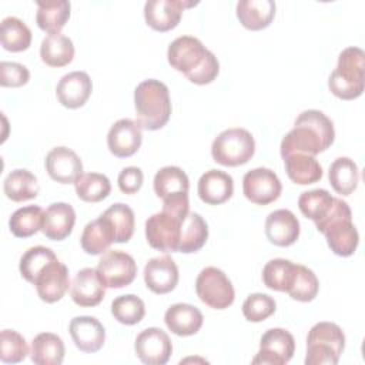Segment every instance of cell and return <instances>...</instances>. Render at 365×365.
<instances>
[{"instance_id":"obj_1","label":"cell","mask_w":365,"mask_h":365,"mask_svg":"<svg viewBox=\"0 0 365 365\" xmlns=\"http://www.w3.org/2000/svg\"><path fill=\"white\" fill-rule=\"evenodd\" d=\"M334 140L335 130L331 118L319 110H305L297 117L294 128L284 135L279 153L282 158L297 153L315 157L328 150Z\"/></svg>"},{"instance_id":"obj_2","label":"cell","mask_w":365,"mask_h":365,"mask_svg":"<svg viewBox=\"0 0 365 365\" xmlns=\"http://www.w3.org/2000/svg\"><path fill=\"white\" fill-rule=\"evenodd\" d=\"M167 60L174 70L198 86L212 83L220 73V63L214 53L192 36H181L171 41Z\"/></svg>"},{"instance_id":"obj_3","label":"cell","mask_w":365,"mask_h":365,"mask_svg":"<svg viewBox=\"0 0 365 365\" xmlns=\"http://www.w3.org/2000/svg\"><path fill=\"white\" fill-rule=\"evenodd\" d=\"M135 121L141 130L155 131L163 128L171 115L168 87L155 78L141 81L134 90Z\"/></svg>"},{"instance_id":"obj_4","label":"cell","mask_w":365,"mask_h":365,"mask_svg":"<svg viewBox=\"0 0 365 365\" xmlns=\"http://www.w3.org/2000/svg\"><path fill=\"white\" fill-rule=\"evenodd\" d=\"M315 227L325 235L328 247L335 255L351 257L356 251L359 234L352 222L351 208L344 200L335 197L329 214Z\"/></svg>"},{"instance_id":"obj_5","label":"cell","mask_w":365,"mask_h":365,"mask_svg":"<svg viewBox=\"0 0 365 365\" xmlns=\"http://www.w3.org/2000/svg\"><path fill=\"white\" fill-rule=\"evenodd\" d=\"M365 87V54L359 47H346L328 78L329 91L341 100H355Z\"/></svg>"},{"instance_id":"obj_6","label":"cell","mask_w":365,"mask_h":365,"mask_svg":"<svg viewBox=\"0 0 365 365\" xmlns=\"http://www.w3.org/2000/svg\"><path fill=\"white\" fill-rule=\"evenodd\" d=\"M345 348V334L328 321L315 324L307 336L305 365H335Z\"/></svg>"},{"instance_id":"obj_7","label":"cell","mask_w":365,"mask_h":365,"mask_svg":"<svg viewBox=\"0 0 365 365\" xmlns=\"http://www.w3.org/2000/svg\"><path fill=\"white\" fill-rule=\"evenodd\" d=\"M255 153V140L245 128H228L221 131L212 141L211 155L224 167L247 164Z\"/></svg>"},{"instance_id":"obj_8","label":"cell","mask_w":365,"mask_h":365,"mask_svg":"<svg viewBox=\"0 0 365 365\" xmlns=\"http://www.w3.org/2000/svg\"><path fill=\"white\" fill-rule=\"evenodd\" d=\"M187 214L163 208L160 212L148 217L145 221V238L150 247L163 252L178 251L181 227Z\"/></svg>"},{"instance_id":"obj_9","label":"cell","mask_w":365,"mask_h":365,"mask_svg":"<svg viewBox=\"0 0 365 365\" xmlns=\"http://www.w3.org/2000/svg\"><path fill=\"white\" fill-rule=\"evenodd\" d=\"M197 297L212 309H225L235 298L234 287L225 272L217 267H205L195 279Z\"/></svg>"},{"instance_id":"obj_10","label":"cell","mask_w":365,"mask_h":365,"mask_svg":"<svg viewBox=\"0 0 365 365\" xmlns=\"http://www.w3.org/2000/svg\"><path fill=\"white\" fill-rule=\"evenodd\" d=\"M97 271L107 288H123L130 285L137 275L134 258L118 250H107L97 265Z\"/></svg>"},{"instance_id":"obj_11","label":"cell","mask_w":365,"mask_h":365,"mask_svg":"<svg viewBox=\"0 0 365 365\" xmlns=\"http://www.w3.org/2000/svg\"><path fill=\"white\" fill-rule=\"evenodd\" d=\"M295 351V339L284 328H271L264 332L259 341V351L252 358V364L285 365Z\"/></svg>"},{"instance_id":"obj_12","label":"cell","mask_w":365,"mask_h":365,"mask_svg":"<svg viewBox=\"0 0 365 365\" xmlns=\"http://www.w3.org/2000/svg\"><path fill=\"white\" fill-rule=\"evenodd\" d=\"M282 185L278 175L265 167H258L245 173L242 178V192L245 198L257 205H268L278 200Z\"/></svg>"},{"instance_id":"obj_13","label":"cell","mask_w":365,"mask_h":365,"mask_svg":"<svg viewBox=\"0 0 365 365\" xmlns=\"http://www.w3.org/2000/svg\"><path fill=\"white\" fill-rule=\"evenodd\" d=\"M134 351L138 359L147 365H164L171 356L173 344L165 331L150 327L137 335Z\"/></svg>"},{"instance_id":"obj_14","label":"cell","mask_w":365,"mask_h":365,"mask_svg":"<svg viewBox=\"0 0 365 365\" xmlns=\"http://www.w3.org/2000/svg\"><path fill=\"white\" fill-rule=\"evenodd\" d=\"M195 4L185 0H148L144 4V19L153 30L170 31L178 26L182 11Z\"/></svg>"},{"instance_id":"obj_15","label":"cell","mask_w":365,"mask_h":365,"mask_svg":"<svg viewBox=\"0 0 365 365\" xmlns=\"http://www.w3.org/2000/svg\"><path fill=\"white\" fill-rule=\"evenodd\" d=\"M37 295L41 301L53 304L60 301L70 287L68 268L57 259L47 264L37 275L34 284Z\"/></svg>"},{"instance_id":"obj_16","label":"cell","mask_w":365,"mask_h":365,"mask_svg":"<svg viewBox=\"0 0 365 365\" xmlns=\"http://www.w3.org/2000/svg\"><path fill=\"white\" fill-rule=\"evenodd\" d=\"M47 174L60 184H74L83 175V163L80 157L67 147L51 148L44 160Z\"/></svg>"},{"instance_id":"obj_17","label":"cell","mask_w":365,"mask_h":365,"mask_svg":"<svg viewBox=\"0 0 365 365\" xmlns=\"http://www.w3.org/2000/svg\"><path fill=\"white\" fill-rule=\"evenodd\" d=\"M143 143L141 127L130 118L117 120L108 130L107 145L113 155L118 158L131 157L138 151Z\"/></svg>"},{"instance_id":"obj_18","label":"cell","mask_w":365,"mask_h":365,"mask_svg":"<svg viewBox=\"0 0 365 365\" xmlns=\"http://www.w3.org/2000/svg\"><path fill=\"white\" fill-rule=\"evenodd\" d=\"M144 282L147 288L158 295L171 292L178 284V267L170 255L148 259L144 267Z\"/></svg>"},{"instance_id":"obj_19","label":"cell","mask_w":365,"mask_h":365,"mask_svg":"<svg viewBox=\"0 0 365 365\" xmlns=\"http://www.w3.org/2000/svg\"><path fill=\"white\" fill-rule=\"evenodd\" d=\"M68 331L74 345L86 354L100 351L106 342V329L103 324L90 315L74 317L70 321Z\"/></svg>"},{"instance_id":"obj_20","label":"cell","mask_w":365,"mask_h":365,"mask_svg":"<svg viewBox=\"0 0 365 365\" xmlns=\"http://www.w3.org/2000/svg\"><path fill=\"white\" fill-rule=\"evenodd\" d=\"M93 83L86 71H71L60 78L56 87V96L61 106L74 110L83 107L90 98Z\"/></svg>"},{"instance_id":"obj_21","label":"cell","mask_w":365,"mask_h":365,"mask_svg":"<svg viewBox=\"0 0 365 365\" xmlns=\"http://www.w3.org/2000/svg\"><path fill=\"white\" fill-rule=\"evenodd\" d=\"M106 288L97 268H83L73 279L71 299L78 307H96L103 301Z\"/></svg>"},{"instance_id":"obj_22","label":"cell","mask_w":365,"mask_h":365,"mask_svg":"<svg viewBox=\"0 0 365 365\" xmlns=\"http://www.w3.org/2000/svg\"><path fill=\"white\" fill-rule=\"evenodd\" d=\"M265 235L277 247H289L299 237V221L289 210H275L265 220Z\"/></svg>"},{"instance_id":"obj_23","label":"cell","mask_w":365,"mask_h":365,"mask_svg":"<svg viewBox=\"0 0 365 365\" xmlns=\"http://www.w3.org/2000/svg\"><path fill=\"white\" fill-rule=\"evenodd\" d=\"M198 197L208 205H220L234 194L232 177L221 170H208L198 180Z\"/></svg>"},{"instance_id":"obj_24","label":"cell","mask_w":365,"mask_h":365,"mask_svg":"<svg viewBox=\"0 0 365 365\" xmlns=\"http://www.w3.org/2000/svg\"><path fill=\"white\" fill-rule=\"evenodd\" d=\"M76 224V211L67 202H53L44 210L41 232L51 241L66 240Z\"/></svg>"},{"instance_id":"obj_25","label":"cell","mask_w":365,"mask_h":365,"mask_svg":"<svg viewBox=\"0 0 365 365\" xmlns=\"http://www.w3.org/2000/svg\"><path fill=\"white\" fill-rule=\"evenodd\" d=\"M164 322L173 334L178 336H190L201 329L204 317L197 307L178 302L165 311Z\"/></svg>"},{"instance_id":"obj_26","label":"cell","mask_w":365,"mask_h":365,"mask_svg":"<svg viewBox=\"0 0 365 365\" xmlns=\"http://www.w3.org/2000/svg\"><path fill=\"white\" fill-rule=\"evenodd\" d=\"M237 19L252 31L267 29L275 17V1L272 0H241L237 3Z\"/></svg>"},{"instance_id":"obj_27","label":"cell","mask_w":365,"mask_h":365,"mask_svg":"<svg viewBox=\"0 0 365 365\" xmlns=\"http://www.w3.org/2000/svg\"><path fill=\"white\" fill-rule=\"evenodd\" d=\"M113 242H115L114 231L103 214L86 224L80 237L81 248L88 255L104 254Z\"/></svg>"},{"instance_id":"obj_28","label":"cell","mask_w":365,"mask_h":365,"mask_svg":"<svg viewBox=\"0 0 365 365\" xmlns=\"http://www.w3.org/2000/svg\"><path fill=\"white\" fill-rule=\"evenodd\" d=\"M154 192L163 201L188 194L190 181L187 174L175 165H167L158 170L153 181Z\"/></svg>"},{"instance_id":"obj_29","label":"cell","mask_w":365,"mask_h":365,"mask_svg":"<svg viewBox=\"0 0 365 365\" xmlns=\"http://www.w3.org/2000/svg\"><path fill=\"white\" fill-rule=\"evenodd\" d=\"M63 339L53 332H41L31 341L30 359L37 365H60L64 359Z\"/></svg>"},{"instance_id":"obj_30","label":"cell","mask_w":365,"mask_h":365,"mask_svg":"<svg viewBox=\"0 0 365 365\" xmlns=\"http://www.w3.org/2000/svg\"><path fill=\"white\" fill-rule=\"evenodd\" d=\"M37 13L36 23L37 26L48 33L58 34L70 19L71 4L67 0H53V1H36Z\"/></svg>"},{"instance_id":"obj_31","label":"cell","mask_w":365,"mask_h":365,"mask_svg":"<svg viewBox=\"0 0 365 365\" xmlns=\"http://www.w3.org/2000/svg\"><path fill=\"white\" fill-rule=\"evenodd\" d=\"M282 160L288 178L295 184L308 185L318 182L322 178V167L314 155L297 153Z\"/></svg>"},{"instance_id":"obj_32","label":"cell","mask_w":365,"mask_h":365,"mask_svg":"<svg viewBox=\"0 0 365 365\" xmlns=\"http://www.w3.org/2000/svg\"><path fill=\"white\" fill-rule=\"evenodd\" d=\"M3 191L9 200L23 202L36 198L38 195L40 185L33 173L24 168H17L4 178Z\"/></svg>"},{"instance_id":"obj_33","label":"cell","mask_w":365,"mask_h":365,"mask_svg":"<svg viewBox=\"0 0 365 365\" xmlns=\"http://www.w3.org/2000/svg\"><path fill=\"white\" fill-rule=\"evenodd\" d=\"M328 180L339 195L352 194L359 182V168L349 157H338L328 170Z\"/></svg>"},{"instance_id":"obj_34","label":"cell","mask_w":365,"mask_h":365,"mask_svg":"<svg viewBox=\"0 0 365 365\" xmlns=\"http://www.w3.org/2000/svg\"><path fill=\"white\" fill-rule=\"evenodd\" d=\"M40 57L50 67H64L74 58V44L61 33L48 34L40 44Z\"/></svg>"},{"instance_id":"obj_35","label":"cell","mask_w":365,"mask_h":365,"mask_svg":"<svg viewBox=\"0 0 365 365\" xmlns=\"http://www.w3.org/2000/svg\"><path fill=\"white\" fill-rule=\"evenodd\" d=\"M208 240V225L204 218L197 212H188L182 227L178 252L192 254L200 251Z\"/></svg>"},{"instance_id":"obj_36","label":"cell","mask_w":365,"mask_h":365,"mask_svg":"<svg viewBox=\"0 0 365 365\" xmlns=\"http://www.w3.org/2000/svg\"><path fill=\"white\" fill-rule=\"evenodd\" d=\"M0 40L4 50L11 53H20L30 47L31 31L23 20L9 16L1 20Z\"/></svg>"},{"instance_id":"obj_37","label":"cell","mask_w":365,"mask_h":365,"mask_svg":"<svg viewBox=\"0 0 365 365\" xmlns=\"http://www.w3.org/2000/svg\"><path fill=\"white\" fill-rule=\"evenodd\" d=\"M297 264L285 258L268 261L262 268V282L267 288L278 292H287L294 281Z\"/></svg>"},{"instance_id":"obj_38","label":"cell","mask_w":365,"mask_h":365,"mask_svg":"<svg viewBox=\"0 0 365 365\" xmlns=\"http://www.w3.org/2000/svg\"><path fill=\"white\" fill-rule=\"evenodd\" d=\"M44 211L38 205H26L16 210L10 220L9 228L17 238H29L38 232L43 227Z\"/></svg>"},{"instance_id":"obj_39","label":"cell","mask_w":365,"mask_h":365,"mask_svg":"<svg viewBox=\"0 0 365 365\" xmlns=\"http://www.w3.org/2000/svg\"><path fill=\"white\" fill-rule=\"evenodd\" d=\"M334 201L335 197H332L327 190L317 188L311 191H304L299 195L298 208L307 218L312 220L317 224L329 214Z\"/></svg>"},{"instance_id":"obj_40","label":"cell","mask_w":365,"mask_h":365,"mask_svg":"<svg viewBox=\"0 0 365 365\" xmlns=\"http://www.w3.org/2000/svg\"><path fill=\"white\" fill-rule=\"evenodd\" d=\"M103 215L108 220L113 231H114V237H115V242L123 244V242H128L134 234V225H135V218H134V211L123 202H115L113 205H110Z\"/></svg>"},{"instance_id":"obj_41","label":"cell","mask_w":365,"mask_h":365,"mask_svg":"<svg viewBox=\"0 0 365 365\" xmlns=\"http://www.w3.org/2000/svg\"><path fill=\"white\" fill-rule=\"evenodd\" d=\"M76 194L86 202H98L107 198L111 192L110 180L100 173H87L78 177L74 182Z\"/></svg>"},{"instance_id":"obj_42","label":"cell","mask_w":365,"mask_h":365,"mask_svg":"<svg viewBox=\"0 0 365 365\" xmlns=\"http://www.w3.org/2000/svg\"><path fill=\"white\" fill-rule=\"evenodd\" d=\"M54 259H57L56 254L53 252V250L43 247V245H36V247H30L20 258L19 262V269L21 277L30 282L34 284L37 275L40 274V271L50 262H53Z\"/></svg>"},{"instance_id":"obj_43","label":"cell","mask_w":365,"mask_h":365,"mask_svg":"<svg viewBox=\"0 0 365 365\" xmlns=\"http://www.w3.org/2000/svg\"><path fill=\"white\" fill-rule=\"evenodd\" d=\"M319 291V281L312 269L305 265L297 264L294 281L287 294L299 302H311Z\"/></svg>"},{"instance_id":"obj_44","label":"cell","mask_w":365,"mask_h":365,"mask_svg":"<svg viewBox=\"0 0 365 365\" xmlns=\"http://www.w3.org/2000/svg\"><path fill=\"white\" fill-rule=\"evenodd\" d=\"M111 314L114 319L123 325H135L144 318L145 305L140 297L134 294H125L117 297L111 302Z\"/></svg>"},{"instance_id":"obj_45","label":"cell","mask_w":365,"mask_h":365,"mask_svg":"<svg viewBox=\"0 0 365 365\" xmlns=\"http://www.w3.org/2000/svg\"><path fill=\"white\" fill-rule=\"evenodd\" d=\"M29 346L23 335L13 329H3L0 334V359L4 364H17L29 355Z\"/></svg>"},{"instance_id":"obj_46","label":"cell","mask_w":365,"mask_h":365,"mask_svg":"<svg viewBox=\"0 0 365 365\" xmlns=\"http://www.w3.org/2000/svg\"><path fill=\"white\" fill-rule=\"evenodd\" d=\"M277 309V302L272 297L262 292H255L247 297L242 304V315L250 322H262L269 318Z\"/></svg>"},{"instance_id":"obj_47","label":"cell","mask_w":365,"mask_h":365,"mask_svg":"<svg viewBox=\"0 0 365 365\" xmlns=\"http://www.w3.org/2000/svg\"><path fill=\"white\" fill-rule=\"evenodd\" d=\"M30 71L26 66L16 61H1L0 84L1 87H21L29 83Z\"/></svg>"},{"instance_id":"obj_48","label":"cell","mask_w":365,"mask_h":365,"mask_svg":"<svg viewBox=\"0 0 365 365\" xmlns=\"http://www.w3.org/2000/svg\"><path fill=\"white\" fill-rule=\"evenodd\" d=\"M143 181H144V174L141 168L134 165L123 168L117 178L118 188L124 194H135L141 188Z\"/></svg>"}]
</instances>
